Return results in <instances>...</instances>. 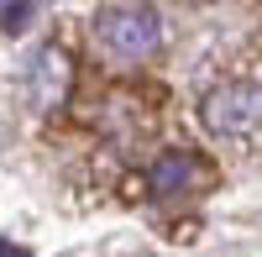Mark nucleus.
<instances>
[{
  "label": "nucleus",
  "mask_w": 262,
  "mask_h": 257,
  "mask_svg": "<svg viewBox=\"0 0 262 257\" xmlns=\"http://www.w3.org/2000/svg\"><path fill=\"white\" fill-rule=\"evenodd\" d=\"M74 90V63L63 48H37L32 63H27V100L37 105V111H53V105H63Z\"/></svg>",
  "instance_id": "20e7f679"
},
{
  "label": "nucleus",
  "mask_w": 262,
  "mask_h": 257,
  "mask_svg": "<svg viewBox=\"0 0 262 257\" xmlns=\"http://www.w3.org/2000/svg\"><path fill=\"white\" fill-rule=\"evenodd\" d=\"M205 126L226 142H252L262 132V84L252 79H226L205 95Z\"/></svg>",
  "instance_id": "f257e3e1"
},
{
  "label": "nucleus",
  "mask_w": 262,
  "mask_h": 257,
  "mask_svg": "<svg viewBox=\"0 0 262 257\" xmlns=\"http://www.w3.org/2000/svg\"><path fill=\"white\" fill-rule=\"evenodd\" d=\"M210 184V163L200 153H189V147H168V153H158V163H152L147 174V189L158 200H179V195H194V189Z\"/></svg>",
  "instance_id": "7ed1b4c3"
},
{
  "label": "nucleus",
  "mask_w": 262,
  "mask_h": 257,
  "mask_svg": "<svg viewBox=\"0 0 262 257\" xmlns=\"http://www.w3.org/2000/svg\"><path fill=\"white\" fill-rule=\"evenodd\" d=\"M32 16H37V6H27V0H21V6H0V27H6V32H21Z\"/></svg>",
  "instance_id": "39448f33"
},
{
  "label": "nucleus",
  "mask_w": 262,
  "mask_h": 257,
  "mask_svg": "<svg viewBox=\"0 0 262 257\" xmlns=\"http://www.w3.org/2000/svg\"><path fill=\"white\" fill-rule=\"evenodd\" d=\"M95 32L116 58H152L163 48V16L152 6H105L95 16Z\"/></svg>",
  "instance_id": "f03ea898"
},
{
  "label": "nucleus",
  "mask_w": 262,
  "mask_h": 257,
  "mask_svg": "<svg viewBox=\"0 0 262 257\" xmlns=\"http://www.w3.org/2000/svg\"><path fill=\"white\" fill-rule=\"evenodd\" d=\"M0 257H32L27 247H16V242H0Z\"/></svg>",
  "instance_id": "423d86ee"
}]
</instances>
